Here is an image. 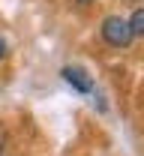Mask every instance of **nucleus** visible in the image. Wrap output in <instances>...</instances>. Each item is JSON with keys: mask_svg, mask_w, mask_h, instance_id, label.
Wrapping results in <instances>:
<instances>
[{"mask_svg": "<svg viewBox=\"0 0 144 156\" xmlns=\"http://www.w3.org/2000/svg\"><path fill=\"white\" fill-rule=\"evenodd\" d=\"M126 24H129V33H132V39L144 33V9H141V6H138V9H135V12L126 18Z\"/></svg>", "mask_w": 144, "mask_h": 156, "instance_id": "7ed1b4c3", "label": "nucleus"}, {"mask_svg": "<svg viewBox=\"0 0 144 156\" xmlns=\"http://www.w3.org/2000/svg\"><path fill=\"white\" fill-rule=\"evenodd\" d=\"M99 33H102L105 45H111V48H129V45H132L129 24H126V18H120V15H108V18L102 21V27H99Z\"/></svg>", "mask_w": 144, "mask_h": 156, "instance_id": "f257e3e1", "label": "nucleus"}, {"mask_svg": "<svg viewBox=\"0 0 144 156\" xmlns=\"http://www.w3.org/2000/svg\"><path fill=\"white\" fill-rule=\"evenodd\" d=\"M0 156H3V138H0Z\"/></svg>", "mask_w": 144, "mask_h": 156, "instance_id": "423d86ee", "label": "nucleus"}, {"mask_svg": "<svg viewBox=\"0 0 144 156\" xmlns=\"http://www.w3.org/2000/svg\"><path fill=\"white\" fill-rule=\"evenodd\" d=\"M75 3H81V6H87V3H93V0H75Z\"/></svg>", "mask_w": 144, "mask_h": 156, "instance_id": "39448f33", "label": "nucleus"}, {"mask_svg": "<svg viewBox=\"0 0 144 156\" xmlns=\"http://www.w3.org/2000/svg\"><path fill=\"white\" fill-rule=\"evenodd\" d=\"M3 57H6V39L0 36V60H3Z\"/></svg>", "mask_w": 144, "mask_h": 156, "instance_id": "20e7f679", "label": "nucleus"}, {"mask_svg": "<svg viewBox=\"0 0 144 156\" xmlns=\"http://www.w3.org/2000/svg\"><path fill=\"white\" fill-rule=\"evenodd\" d=\"M63 81L72 87V90H78V93H90L93 90V78H90V72L84 69V66H63Z\"/></svg>", "mask_w": 144, "mask_h": 156, "instance_id": "f03ea898", "label": "nucleus"}]
</instances>
